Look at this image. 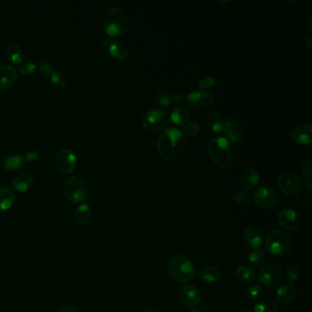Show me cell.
<instances>
[{
  "instance_id": "obj_37",
  "label": "cell",
  "mask_w": 312,
  "mask_h": 312,
  "mask_svg": "<svg viewBox=\"0 0 312 312\" xmlns=\"http://www.w3.org/2000/svg\"><path fill=\"white\" fill-rule=\"evenodd\" d=\"M200 124L198 122H190L185 125L183 129L184 136L186 137H195L200 132Z\"/></svg>"
},
{
  "instance_id": "obj_46",
  "label": "cell",
  "mask_w": 312,
  "mask_h": 312,
  "mask_svg": "<svg viewBox=\"0 0 312 312\" xmlns=\"http://www.w3.org/2000/svg\"><path fill=\"white\" fill-rule=\"evenodd\" d=\"M311 37H309L308 40H307V42H306V46L308 47V50H311Z\"/></svg>"
},
{
  "instance_id": "obj_36",
  "label": "cell",
  "mask_w": 312,
  "mask_h": 312,
  "mask_svg": "<svg viewBox=\"0 0 312 312\" xmlns=\"http://www.w3.org/2000/svg\"><path fill=\"white\" fill-rule=\"evenodd\" d=\"M232 198L235 203L240 204H248L251 200V196L249 193L246 191H241V190L234 191L232 193Z\"/></svg>"
},
{
  "instance_id": "obj_42",
  "label": "cell",
  "mask_w": 312,
  "mask_h": 312,
  "mask_svg": "<svg viewBox=\"0 0 312 312\" xmlns=\"http://www.w3.org/2000/svg\"><path fill=\"white\" fill-rule=\"evenodd\" d=\"M39 71L42 75L50 76L52 72H54L55 67L53 64L48 63V62H42L39 65Z\"/></svg>"
},
{
  "instance_id": "obj_8",
  "label": "cell",
  "mask_w": 312,
  "mask_h": 312,
  "mask_svg": "<svg viewBox=\"0 0 312 312\" xmlns=\"http://www.w3.org/2000/svg\"><path fill=\"white\" fill-rule=\"evenodd\" d=\"M258 278L260 282L268 287H279L283 281V271L280 266L269 263L261 267Z\"/></svg>"
},
{
  "instance_id": "obj_7",
  "label": "cell",
  "mask_w": 312,
  "mask_h": 312,
  "mask_svg": "<svg viewBox=\"0 0 312 312\" xmlns=\"http://www.w3.org/2000/svg\"><path fill=\"white\" fill-rule=\"evenodd\" d=\"M89 193L87 185L78 177H71L64 184V194L71 203H82L86 200Z\"/></svg>"
},
{
  "instance_id": "obj_40",
  "label": "cell",
  "mask_w": 312,
  "mask_h": 312,
  "mask_svg": "<svg viewBox=\"0 0 312 312\" xmlns=\"http://www.w3.org/2000/svg\"><path fill=\"white\" fill-rule=\"evenodd\" d=\"M300 276V266L293 265V266H290L287 268V280H288L289 282H295L296 280L299 279Z\"/></svg>"
},
{
  "instance_id": "obj_18",
  "label": "cell",
  "mask_w": 312,
  "mask_h": 312,
  "mask_svg": "<svg viewBox=\"0 0 312 312\" xmlns=\"http://www.w3.org/2000/svg\"><path fill=\"white\" fill-rule=\"evenodd\" d=\"M17 77V70L9 64L0 65V88L8 89L16 82Z\"/></svg>"
},
{
  "instance_id": "obj_10",
  "label": "cell",
  "mask_w": 312,
  "mask_h": 312,
  "mask_svg": "<svg viewBox=\"0 0 312 312\" xmlns=\"http://www.w3.org/2000/svg\"><path fill=\"white\" fill-rule=\"evenodd\" d=\"M254 204L259 207L265 209H271L275 207L279 203V195L274 189L270 187L258 188L253 194Z\"/></svg>"
},
{
  "instance_id": "obj_24",
  "label": "cell",
  "mask_w": 312,
  "mask_h": 312,
  "mask_svg": "<svg viewBox=\"0 0 312 312\" xmlns=\"http://www.w3.org/2000/svg\"><path fill=\"white\" fill-rule=\"evenodd\" d=\"M16 200L15 192L11 189L3 187L0 189V212H6L12 207Z\"/></svg>"
},
{
  "instance_id": "obj_15",
  "label": "cell",
  "mask_w": 312,
  "mask_h": 312,
  "mask_svg": "<svg viewBox=\"0 0 312 312\" xmlns=\"http://www.w3.org/2000/svg\"><path fill=\"white\" fill-rule=\"evenodd\" d=\"M226 139L235 143H241L245 140V135L243 133L240 127L238 126L237 123L231 118L225 119V126H224Z\"/></svg>"
},
{
  "instance_id": "obj_28",
  "label": "cell",
  "mask_w": 312,
  "mask_h": 312,
  "mask_svg": "<svg viewBox=\"0 0 312 312\" xmlns=\"http://www.w3.org/2000/svg\"><path fill=\"white\" fill-rule=\"evenodd\" d=\"M6 55L7 57L15 64H21L23 62L24 59V53L21 50V47L19 46L16 43L11 42L9 43L6 47Z\"/></svg>"
},
{
  "instance_id": "obj_50",
  "label": "cell",
  "mask_w": 312,
  "mask_h": 312,
  "mask_svg": "<svg viewBox=\"0 0 312 312\" xmlns=\"http://www.w3.org/2000/svg\"><path fill=\"white\" fill-rule=\"evenodd\" d=\"M241 312H250L249 310H243V311Z\"/></svg>"
},
{
  "instance_id": "obj_49",
  "label": "cell",
  "mask_w": 312,
  "mask_h": 312,
  "mask_svg": "<svg viewBox=\"0 0 312 312\" xmlns=\"http://www.w3.org/2000/svg\"><path fill=\"white\" fill-rule=\"evenodd\" d=\"M189 312H203L200 309H198V308H193L192 310H190Z\"/></svg>"
},
{
  "instance_id": "obj_12",
  "label": "cell",
  "mask_w": 312,
  "mask_h": 312,
  "mask_svg": "<svg viewBox=\"0 0 312 312\" xmlns=\"http://www.w3.org/2000/svg\"><path fill=\"white\" fill-rule=\"evenodd\" d=\"M186 104L195 110L210 108L214 104V97L212 94L204 91L192 92L185 97Z\"/></svg>"
},
{
  "instance_id": "obj_41",
  "label": "cell",
  "mask_w": 312,
  "mask_h": 312,
  "mask_svg": "<svg viewBox=\"0 0 312 312\" xmlns=\"http://www.w3.org/2000/svg\"><path fill=\"white\" fill-rule=\"evenodd\" d=\"M215 83H216V81H215L214 77H212V76H205L204 78H201V79L198 81L197 85H198V87L200 88V89L205 90V89L212 88L215 84Z\"/></svg>"
},
{
  "instance_id": "obj_30",
  "label": "cell",
  "mask_w": 312,
  "mask_h": 312,
  "mask_svg": "<svg viewBox=\"0 0 312 312\" xmlns=\"http://www.w3.org/2000/svg\"><path fill=\"white\" fill-rule=\"evenodd\" d=\"M279 305L272 299H264L254 305V312H277Z\"/></svg>"
},
{
  "instance_id": "obj_17",
  "label": "cell",
  "mask_w": 312,
  "mask_h": 312,
  "mask_svg": "<svg viewBox=\"0 0 312 312\" xmlns=\"http://www.w3.org/2000/svg\"><path fill=\"white\" fill-rule=\"evenodd\" d=\"M298 296L297 287L293 284H286L278 288L276 292V299L279 303L287 305L290 304L296 300Z\"/></svg>"
},
{
  "instance_id": "obj_22",
  "label": "cell",
  "mask_w": 312,
  "mask_h": 312,
  "mask_svg": "<svg viewBox=\"0 0 312 312\" xmlns=\"http://www.w3.org/2000/svg\"><path fill=\"white\" fill-rule=\"evenodd\" d=\"M33 178L31 175L26 172L19 173L12 179V187L17 192H25L32 186Z\"/></svg>"
},
{
  "instance_id": "obj_47",
  "label": "cell",
  "mask_w": 312,
  "mask_h": 312,
  "mask_svg": "<svg viewBox=\"0 0 312 312\" xmlns=\"http://www.w3.org/2000/svg\"><path fill=\"white\" fill-rule=\"evenodd\" d=\"M310 17H311V13H309V15H308V26H309V29H311V22H310Z\"/></svg>"
},
{
  "instance_id": "obj_21",
  "label": "cell",
  "mask_w": 312,
  "mask_h": 312,
  "mask_svg": "<svg viewBox=\"0 0 312 312\" xmlns=\"http://www.w3.org/2000/svg\"><path fill=\"white\" fill-rule=\"evenodd\" d=\"M244 237L246 244L250 246L258 249L263 244V235L261 232L254 226H247L244 231Z\"/></svg>"
},
{
  "instance_id": "obj_48",
  "label": "cell",
  "mask_w": 312,
  "mask_h": 312,
  "mask_svg": "<svg viewBox=\"0 0 312 312\" xmlns=\"http://www.w3.org/2000/svg\"><path fill=\"white\" fill-rule=\"evenodd\" d=\"M143 312H158V311H156V310H154V309H151V308H146V309H145V310H144V311Z\"/></svg>"
},
{
  "instance_id": "obj_45",
  "label": "cell",
  "mask_w": 312,
  "mask_h": 312,
  "mask_svg": "<svg viewBox=\"0 0 312 312\" xmlns=\"http://www.w3.org/2000/svg\"><path fill=\"white\" fill-rule=\"evenodd\" d=\"M56 312H79L77 309L74 308H62L58 309Z\"/></svg>"
},
{
  "instance_id": "obj_16",
  "label": "cell",
  "mask_w": 312,
  "mask_h": 312,
  "mask_svg": "<svg viewBox=\"0 0 312 312\" xmlns=\"http://www.w3.org/2000/svg\"><path fill=\"white\" fill-rule=\"evenodd\" d=\"M293 141L300 145H308L312 142V126L309 124H304L297 126L292 131Z\"/></svg>"
},
{
  "instance_id": "obj_38",
  "label": "cell",
  "mask_w": 312,
  "mask_h": 312,
  "mask_svg": "<svg viewBox=\"0 0 312 312\" xmlns=\"http://www.w3.org/2000/svg\"><path fill=\"white\" fill-rule=\"evenodd\" d=\"M262 286L260 284H254L247 288L246 292V298L250 300H255L262 294Z\"/></svg>"
},
{
  "instance_id": "obj_25",
  "label": "cell",
  "mask_w": 312,
  "mask_h": 312,
  "mask_svg": "<svg viewBox=\"0 0 312 312\" xmlns=\"http://www.w3.org/2000/svg\"><path fill=\"white\" fill-rule=\"evenodd\" d=\"M198 276L205 283H214L221 279V272L214 266H206L200 268Z\"/></svg>"
},
{
  "instance_id": "obj_32",
  "label": "cell",
  "mask_w": 312,
  "mask_h": 312,
  "mask_svg": "<svg viewBox=\"0 0 312 312\" xmlns=\"http://www.w3.org/2000/svg\"><path fill=\"white\" fill-rule=\"evenodd\" d=\"M266 258V253L265 250L258 249L252 251L249 254H248V262L250 265L252 266H259L261 265Z\"/></svg>"
},
{
  "instance_id": "obj_5",
  "label": "cell",
  "mask_w": 312,
  "mask_h": 312,
  "mask_svg": "<svg viewBox=\"0 0 312 312\" xmlns=\"http://www.w3.org/2000/svg\"><path fill=\"white\" fill-rule=\"evenodd\" d=\"M208 152L212 161L222 169L230 166L232 160V149L229 141L224 137H215L209 143Z\"/></svg>"
},
{
  "instance_id": "obj_33",
  "label": "cell",
  "mask_w": 312,
  "mask_h": 312,
  "mask_svg": "<svg viewBox=\"0 0 312 312\" xmlns=\"http://www.w3.org/2000/svg\"><path fill=\"white\" fill-rule=\"evenodd\" d=\"M311 169L312 163L310 160L305 161L301 167V175L303 177L305 185L308 188V192L311 190Z\"/></svg>"
},
{
  "instance_id": "obj_31",
  "label": "cell",
  "mask_w": 312,
  "mask_h": 312,
  "mask_svg": "<svg viewBox=\"0 0 312 312\" xmlns=\"http://www.w3.org/2000/svg\"><path fill=\"white\" fill-rule=\"evenodd\" d=\"M23 163L24 158H22L21 155H12L5 159L3 166L6 170L15 171L21 169V167L23 166Z\"/></svg>"
},
{
  "instance_id": "obj_27",
  "label": "cell",
  "mask_w": 312,
  "mask_h": 312,
  "mask_svg": "<svg viewBox=\"0 0 312 312\" xmlns=\"http://www.w3.org/2000/svg\"><path fill=\"white\" fill-rule=\"evenodd\" d=\"M235 276L238 280L244 284H249L254 282L256 278L254 268L248 266H240L235 271Z\"/></svg>"
},
{
  "instance_id": "obj_39",
  "label": "cell",
  "mask_w": 312,
  "mask_h": 312,
  "mask_svg": "<svg viewBox=\"0 0 312 312\" xmlns=\"http://www.w3.org/2000/svg\"><path fill=\"white\" fill-rule=\"evenodd\" d=\"M20 71L22 75H31V74H33L34 71H36V64L30 60H25L21 63Z\"/></svg>"
},
{
  "instance_id": "obj_9",
  "label": "cell",
  "mask_w": 312,
  "mask_h": 312,
  "mask_svg": "<svg viewBox=\"0 0 312 312\" xmlns=\"http://www.w3.org/2000/svg\"><path fill=\"white\" fill-rule=\"evenodd\" d=\"M278 186L279 190L283 192L285 195L289 197H295L300 194L301 191V183L298 176L291 172H284L278 178Z\"/></svg>"
},
{
  "instance_id": "obj_14",
  "label": "cell",
  "mask_w": 312,
  "mask_h": 312,
  "mask_svg": "<svg viewBox=\"0 0 312 312\" xmlns=\"http://www.w3.org/2000/svg\"><path fill=\"white\" fill-rule=\"evenodd\" d=\"M55 162L60 171H63V173H70L71 171H75L77 163V158L71 150L64 149L60 150L57 153L55 158Z\"/></svg>"
},
{
  "instance_id": "obj_3",
  "label": "cell",
  "mask_w": 312,
  "mask_h": 312,
  "mask_svg": "<svg viewBox=\"0 0 312 312\" xmlns=\"http://www.w3.org/2000/svg\"><path fill=\"white\" fill-rule=\"evenodd\" d=\"M265 246L268 254L275 256L287 255L291 251V236L282 230H272L266 235Z\"/></svg>"
},
{
  "instance_id": "obj_11",
  "label": "cell",
  "mask_w": 312,
  "mask_h": 312,
  "mask_svg": "<svg viewBox=\"0 0 312 312\" xmlns=\"http://www.w3.org/2000/svg\"><path fill=\"white\" fill-rule=\"evenodd\" d=\"M278 223L281 228L287 232H296L300 229L301 219L300 214L293 209L286 208L278 215Z\"/></svg>"
},
{
  "instance_id": "obj_2",
  "label": "cell",
  "mask_w": 312,
  "mask_h": 312,
  "mask_svg": "<svg viewBox=\"0 0 312 312\" xmlns=\"http://www.w3.org/2000/svg\"><path fill=\"white\" fill-rule=\"evenodd\" d=\"M167 270L171 279L179 283H188L195 276V266L184 254H175L169 260Z\"/></svg>"
},
{
  "instance_id": "obj_4",
  "label": "cell",
  "mask_w": 312,
  "mask_h": 312,
  "mask_svg": "<svg viewBox=\"0 0 312 312\" xmlns=\"http://www.w3.org/2000/svg\"><path fill=\"white\" fill-rule=\"evenodd\" d=\"M104 29L110 37H118L123 35L129 29V17L120 8L114 7L105 14L104 21Z\"/></svg>"
},
{
  "instance_id": "obj_1",
  "label": "cell",
  "mask_w": 312,
  "mask_h": 312,
  "mask_svg": "<svg viewBox=\"0 0 312 312\" xmlns=\"http://www.w3.org/2000/svg\"><path fill=\"white\" fill-rule=\"evenodd\" d=\"M157 149L164 159L175 161L181 158L187 150V139L179 129H165L158 136Z\"/></svg>"
},
{
  "instance_id": "obj_44",
  "label": "cell",
  "mask_w": 312,
  "mask_h": 312,
  "mask_svg": "<svg viewBox=\"0 0 312 312\" xmlns=\"http://www.w3.org/2000/svg\"><path fill=\"white\" fill-rule=\"evenodd\" d=\"M38 158H39V152H38V151H35V150L29 151V152L26 154V159H27L28 161H29V162L36 160Z\"/></svg>"
},
{
  "instance_id": "obj_23",
  "label": "cell",
  "mask_w": 312,
  "mask_h": 312,
  "mask_svg": "<svg viewBox=\"0 0 312 312\" xmlns=\"http://www.w3.org/2000/svg\"><path fill=\"white\" fill-rule=\"evenodd\" d=\"M190 118H191V111L189 110V108L182 106V105L177 106L171 112V117H170V119L173 122V124L178 126H181V125L188 124Z\"/></svg>"
},
{
  "instance_id": "obj_13",
  "label": "cell",
  "mask_w": 312,
  "mask_h": 312,
  "mask_svg": "<svg viewBox=\"0 0 312 312\" xmlns=\"http://www.w3.org/2000/svg\"><path fill=\"white\" fill-rule=\"evenodd\" d=\"M179 300L187 308H194L199 306L201 301V295L198 287L187 284L180 288L179 293Z\"/></svg>"
},
{
  "instance_id": "obj_34",
  "label": "cell",
  "mask_w": 312,
  "mask_h": 312,
  "mask_svg": "<svg viewBox=\"0 0 312 312\" xmlns=\"http://www.w3.org/2000/svg\"><path fill=\"white\" fill-rule=\"evenodd\" d=\"M157 104L162 107H169L171 104V96L165 90H158L155 95Z\"/></svg>"
},
{
  "instance_id": "obj_19",
  "label": "cell",
  "mask_w": 312,
  "mask_h": 312,
  "mask_svg": "<svg viewBox=\"0 0 312 312\" xmlns=\"http://www.w3.org/2000/svg\"><path fill=\"white\" fill-rule=\"evenodd\" d=\"M108 51L113 58L124 61L129 57V48L126 43L121 40H115L109 43Z\"/></svg>"
},
{
  "instance_id": "obj_26",
  "label": "cell",
  "mask_w": 312,
  "mask_h": 312,
  "mask_svg": "<svg viewBox=\"0 0 312 312\" xmlns=\"http://www.w3.org/2000/svg\"><path fill=\"white\" fill-rule=\"evenodd\" d=\"M206 124L212 133L220 134L221 132L224 131L225 122L221 117L220 115L217 113L212 112L207 115Z\"/></svg>"
},
{
  "instance_id": "obj_20",
  "label": "cell",
  "mask_w": 312,
  "mask_h": 312,
  "mask_svg": "<svg viewBox=\"0 0 312 312\" xmlns=\"http://www.w3.org/2000/svg\"><path fill=\"white\" fill-rule=\"evenodd\" d=\"M259 180H260V177H259L258 171H256V169L252 168V167L247 168L242 174V186L248 191L254 190V188L256 187L258 184L259 183Z\"/></svg>"
},
{
  "instance_id": "obj_35",
  "label": "cell",
  "mask_w": 312,
  "mask_h": 312,
  "mask_svg": "<svg viewBox=\"0 0 312 312\" xmlns=\"http://www.w3.org/2000/svg\"><path fill=\"white\" fill-rule=\"evenodd\" d=\"M50 82L58 88H64L68 83L65 75L62 72H59V71H55L54 72H52L50 75Z\"/></svg>"
},
{
  "instance_id": "obj_43",
  "label": "cell",
  "mask_w": 312,
  "mask_h": 312,
  "mask_svg": "<svg viewBox=\"0 0 312 312\" xmlns=\"http://www.w3.org/2000/svg\"><path fill=\"white\" fill-rule=\"evenodd\" d=\"M185 100V96L182 94H175L171 96V104H181Z\"/></svg>"
},
{
  "instance_id": "obj_6",
  "label": "cell",
  "mask_w": 312,
  "mask_h": 312,
  "mask_svg": "<svg viewBox=\"0 0 312 312\" xmlns=\"http://www.w3.org/2000/svg\"><path fill=\"white\" fill-rule=\"evenodd\" d=\"M170 117L162 109H153L146 112L142 117V125L150 132H159L169 125Z\"/></svg>"
},
{
  "instance_id": "obj_29",
  "label": "cell",
  "mask_w": 312,
  "mask_h": 312,
  "mask_svg": "<svg viewBox=\"0 0 312 312\" xmlns=\"http://www.w3.org/2000/svg\"><path fill=\"white\" fill-rule=\"evenodd\" d=\"M92 209L88 204H81L75 211V220L79 225H87L92 219Z\"/></svg>"
}]
</instances>
